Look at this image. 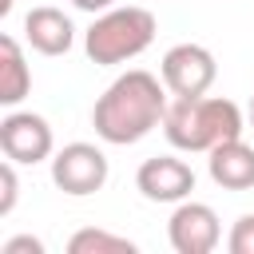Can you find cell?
Instances as JSON below:
<instances>
[{
  "label": "cell",
  "mask_w": 254,
  "mask_h": 254,
  "mask_svg": "<svg viewBox=\"0 0 254 254\" xmlns=\"http://www.w3.org/2000/svg\"><path fill=\"white\" fill-rule=\"evenodd\" d=\"M163 87L167 83H159L151 71H139V67L119 75L95 99V111H91L95 135L103 143H115V147H127V143H139L143 135H151L167 115Z\"/></svg>",
  "instance_id": "obj_1"
},
{
  "label": "cell",
  "mask_w": 254,
  "mask_h": 254,
  "mask_svg": "<svg viewBox=\"0 0 254 254\" xmlns=\"http://www.w3.org/2000/svg\"><path fill=\"white\" fill-rule=\"evenodd\" d=\"M163 131L179 151H214L226 139H242V111L222 95H175L163 115Z\"/></svg>",
  "instance_id": "obj_2"
},
{
  "label": "cell",
  "mask_w": 254,
  "mask_h": 254,
  "mask_svg": "<svg viewBox=\"0 0 254 254\" xmlns=\"http://www.w3.org/2000/svg\"><path fill=\"white\" fill-rule=\"evenodd\" d=\"M155 40V16L147 8H107L83 36V52L91 64H123V60H135L139 52H147Z\"/></svg>",
  "instance_id": "obj_3"
},
{
  "label": "cell",
  "mask_w": 254,
  "mask_h": 254,
  "mask_svg": "<svg viewBox=\"0 0 254 254\" xmlns=\"http://www.w3.org/2000/svg\"><path fill=\"white\" fill-rule=\"evenodd\" d=\"M52 183L64 194H75V198L95 194L107 183V155L95 143H67L52 159Z\"/></svg>",
  "instance_id": "obj_4"
},
{
  "label": "cell",
  "mask_w": 254,
  "mask_h": 254,
  "mask_svg": "<svg viewBox=\"0 0 254 254\" xmlns=\"http://www.w3.org/2000/svg\"><path fill=\"white\" fill-rule=\"evenodd\" d=\"M218 79V64L202 44H175L163 56V83L171 95H206L210 83Z\"/></svg>",
  "instance_id": "obj_5"
},
{
  "label": "cell",
  "mask_w": 254,
  "mask_h": 254,
  "mask_svg": "<svg viewBox=\"0 0 254 254\" xmlns=\"http://www.w3.org/2000/svg\"><path fill=\"white\" fill-rule=\"evenodd\" d=\"M0 151L12 163H44L52 155V127L44 115L32 111H8L0 119Z\"/></svg>",
  "instance_id": "obj_6"
},
{
  "label": "cell",
  "mask_w": 254,
  "mask_h": 254,
  "mask_svg": "<svg viewBox=\"0 0 254 254\" xmlns=\"http://www.w3.org/2000/svg\"><path fill=\"white\" fill-rule=\"evenodd\" d=\"M135 187L151 202H183L194 190V171L183 159H175V155H155V159H147L139 167Z\"/></svg>",
  "instance_id": "obj_7"
},
{
  "label": "cell",
  "mask_w": 254,
  "mask_h": 254,
  "mask_svg": "<svg viewBox=\"0 0 254 254\" xmlns=\"http://www.w3.org/2000/svg\"><path fill=\"white\" fill-rule=\"evenodd\" d=\"M171 246L179 254H210L218 246V214L206 202H179V210L171 214Z\"/></svg>",
  "instance_id": "obj_8"
},
{
  "label": "cell",
  "mask_w": 254,
  "mask_h": 254,
  "mask_svg": "<svg viewBox=\"0 0 254 254\" xmlns=\"http://www.w3.org/2000/svg\"><path fill=\"white\" fill-rule=\"evenodd\" d=\"M24 40H28L40 56H64V52L71 48V40H75V28H71V20H67L60 8L40 4V8H32V12L24 16Z\"/></svg>",
  "instance_id": "obj_9"
},
{
  "label": "cell",
  "mask_w": 254,
  "mask_h": 254,
  "mask_svg": "<svg viewBox=\"0 0 254 254\" xmlns=\"http://www.w3.org/2000/svg\"><path fill=\"white\" fill-rule=\"evenodd\" d=\"M210 179L222 190H250L254 187V147H246L242 139H226L210 151Z\"/></svg>",
  "instance_id": "obj_10"
},
{
  "label": "cell",
  "mask_w": 254,
  "mask_h": 254,
  "mask_svg": "<svg viewBox=\"0 0 254 254\" xmlns=\"http://www.w3.org/2000/svg\"><path fill=\"white\" fill-rule=\"evenodd\" d=\"M28 91H32V71L24 64V52L16 36H0V103L16 107Z\"/></svg>",
  "instance_id": "obj_11"
},
{
  "label": "cell",
  "mask_w": 254,
  "mask_h": 254,
  "mask_svg": "<svg viewBox=\"0 0 254 254\" xmlns=\"http://www.w3.org/2000/svg\"><path fill=\"white\" fill-rule=\"evenodd\" d=\"M67 254H135V242L123 234H107V230H79L67 238Z\"/></svg>",
  "instance_id": "obj_12"
},
{
  "label": "cell",
  "mask_w": 254,
  "mask_h": 254,
  "mask_svg": "<svg viewBox=\"0 0 254 254\" xmlns=\"http://www.w3.org/2000/svg\"><path fill=\"white\" fill-rule=\"evenodd\" d=\"M226 246H230V254H254V214H242L234 222Z\"/></svg>",
  "instance_id": "obj_13"
},
{
  "label": "cell",
  "mask_w": 254,
  "mask_h": 254,
  "mask_svg": "<svg viewBox=\"0 0 254 254\" xmlns=\"http://www.w3.org/2000/svg\"><path fill=\"white\" fill-rule=\"evenodd\" d=\"M0 214H12V206H16V190H20V183H16V163L8 159L4 167H0Z\"/></svg>",
  "instance_id": "obj_14"
},
{
  "label": "cell",
  "mask_w": 254,
  "mask_h": 254,
  "mask_svg": "<svg viewBox=\"0 0 254 254\" xmlns=\"http://www.w3.org/2000/svg\"><path fill=\"white\" fill-rule=\"evenodd\" d=\"M4 254H44V242L32 238V234H16L4 242Z\"/></svg>",
  "instance_id": "obj_15"
},
{
  "label": "cell",
  "mask_w": 254,
  "mask_h": 254,
  "mask_svg": "<svg viewBox=\"0 0 254 254\" xmlns=\"http://www.w3.org/2000/svg\"><path fill=\"white\" fill-rule=\"evenodd\" d=\"M71 4H75L79 12H107L115 0H71Z\"/></svg>",
  "instance_id": "obj_16"
},
{
  "label": "cell",
  "mask_w": 254,
  "mask_h": 254,
  "mask_svg": "<svg viewBox=\"0 0 254 254\" xmlns=\"http://www.w3.org/2000/svg\"><path fill=\"white\" fill-rule=\"evenodd\" d=\"M250 115H254V103H250Z\"/></svg>",
  "instance_id": "obj_17"
}]
</instances>
